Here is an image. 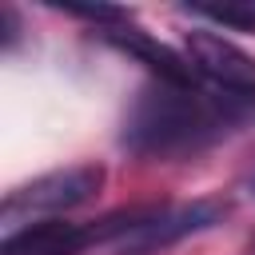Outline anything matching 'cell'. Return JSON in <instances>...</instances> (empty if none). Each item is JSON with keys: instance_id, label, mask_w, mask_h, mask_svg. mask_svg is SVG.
I'll return each instance as SVG.
<instances>
[{"instance_id": "277c9868", "label": "cell", "mask_w": 255, "mask_h": 255, "mask_svg": "<svg viewBox=\"0 0 255 255\" xmlns=\"http://www.w3.org/2000/svg\"><path fill=\"white\" fill-rule=\"evenodd\" d=\"M223 203L219 199H195L187 207H151L120 243H116V255H155L195 231H207L223 219Z\"/></svg>"}, {"instance_id": "3957f363", "label": "cell", "mask_w": 255, "mask_h": 255, "mask_svg": "<svg viewBox=\"0 0 255 255\" xmlns=\"http://www.w3.org/2000/svg\"><path fill=\"white\" fill-rule=\"evenodd\" d=\"M187 64L211 92L235 104L255 100V60L219 32H187Z\"/></svg>"}, {"instance_id": "6da1fadb", "label": "cell", "mask_w": 255, "mask_h": 255, "mask_svg": "<svg viewBox=\"0 0 255 255\" xmlns=\"http://www.w3.org/2000/svg\"><path fill=\"white\" fill-rule=\"evenodd\" d=\"M243 104L199 88V84H159L151 80L124 120V147L147 159H187L223 139Z\"/></svg>"}, {"instance_id": "8992f818", "label": "cell", "mask_w": 255, "mask_h": 255, "mask_svg": "<svg viewBox=\"0 0 255 255\" xmlns=\"http://www.w3.org/2000/svg\"><path fill=\"white\" fill-rule=\"evenodd\" d=\"M96 243L92 223H64V219H40L20 231H12L0 243V255H80Z\"/></svg>"}, {"instance_id": "9c48e42d", "label": "cell", "mask_w": 255, "mask_h": 255, "mask_svg": "<svg viewBox=\"0 0 255 255\" xmlns=\"http://www.w3.org/2000/svg\"><path fill=\"white\" fill-rule=\"evenodd\" d=\"M251 255H255V239H251Z\"/></svg>"}, {"instance_id": "ba28073f", "label": "cell", "mask_w": 255, "mask_h": 255, "mask_svg": "<svg viewBox=\"0 0 255 255\" xmlns=\"http://www.w3.org/2000/svg\"><path fill=\"white\" fill-rule=\"evenodd\" d=\"M251 195H255V175H251Z\"/></svg>"}, {"instance_id": "7a4b0ae2", "label": "cell", "mask_w": 255, "mask_h": 255, "mask_svg": "<svg viewBox=\"0 0 255 255\" xmlns=\"http://www.w3.org/2000/svg\"><path fill=\"white\" fill-rule=\"evenodd\" d=\"M104 187V167L100 163H76L64 171H48L16 191H8L4 199V219H20V215H56L68 207L88 203L96 191Z\"/></svg>"}, {"instance_id": "52a82bcc", "label": "cell", "mask_w": 255, "mask_h": 255, "mask_svg": "<svg viewBox=\"0 0 255 255\" xmlns=\"http://www.w3.org/2000/svg\"><path fill=\"white\" fill-rule=\"evenodd\" d=\"M195 16L219 24V28H235V32H255V0H219V4H191Z\"/></svg>"}, {"instance_id": "5b68a950", "label": "cell", "mask_w": 255, "mask_h": 255, "mask_svg": "<svg viewBox=\"0 0 255 255\" xmlns=\"http://www.w3.org/2000/svg\"><path fill=\"white\" fill-rule=\"evenodd\" d=\"M100 36L108 40V44H116L120 52H128L131 60H139L159 84H195V72H191V64H187V56H179V52H171L167 44H159V40H151L143 28H135L131 20H124V24H112V28H100Z\"/></svg>"}]
</instances>
